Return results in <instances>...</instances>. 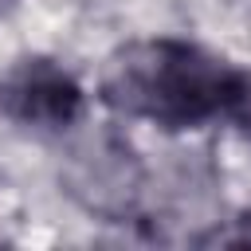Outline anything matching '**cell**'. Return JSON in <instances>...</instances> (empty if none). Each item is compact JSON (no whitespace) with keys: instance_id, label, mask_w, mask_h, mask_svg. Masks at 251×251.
<instances>
[{"instance_id":"3957f363","label":"cell","mask_w":251,"mask_h":251,"mask_svg":"<svg viewBox=\"0 0 251 251\" xmlns=\"http://www.w3.org/2000/svg\"><path fill=\"white\" fill-rule=\"evenodd\" d=\"M227 114L239 122V129L251 137V71H239L235 75V90H231V106Z\"/></svg>"},{"instance_id":"6da1fadb","label":"cell","mask_w":251,"mask_h":251,"mask_svg":"<svg viewBox=\"0 0 251 251\" xmlns=\"http://www.w3.org/2000/svg\"><path fill=\"white\" fill-rule=\"evenodd\" d=\"M235 67L188 39H141L102 71V102L161 129H196L231 106Z\"/></svg>"},{"instance_id":"7a4b0ae2","label":"cell","mask_w":251,"mask_h":251,"mask_svg":"<svg viewBox=\"0 0 251 251\" xmlns=\"http://www.w3.org/2000/svg\"><path fill=\"white\" fill-rule=\"evenodd\" d=\"M0 110L31 129H67L82 114V86L51 59H20L0 78Z\"/></svg>"}]
</instances>
